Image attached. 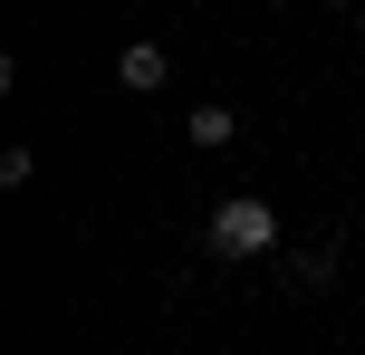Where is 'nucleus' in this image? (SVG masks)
I'll use <instances>...</instances> for the list:
<instances>
[{
  "label": "nucleus",
  "instance_id": "1",
  "mask_svg": "<svg viewBox=\"0 0 365 355\" xmlns=\"http://www.w3.org/2000/svg\"><path fill=\"white\" fill-rule=\"evenodd\" d=\"M212 260H269L279 250V211L259 202V192H231V202H212Z\"/></svg>",
  "mask_w": 365,
  "mask_h": 355
},
{
  "label": "nucleus",
  "instance_id": "2",
  "mask_svg": "<svg viewBox=\"0 0 365 355\" xmlns=\"http://www.w3.org/2000/svg\"><path fill=\"white\" fill-rule=\"evenodd\" d=\"M164 77H173V58L154 48V38H125V48H115V87L125 96H164Z\"/></svg>",
  "mask_w": 365,
  "mask_h": 355
},
{
  "label": "nucleus",
  "instance_id": "3",
  "mask_svg": "<svg viewBox=\"0 0 365 355\" xmlns=\"http://www.w3.org/2000/svg\"><path fill=\"white\" fill-rule=\"evenodd\" d=\"M182 134L212 154V144H231V134H240V115H231V106H192V115H182Z\"/></svg>",
  "mask_w": 365,
  "mask_h": 355
},
{
  "label": "nucleus",
  "instance_id": "4",
  "mask_svg": "<svg viewBox=\"0 0 365 355\" xmlns=\"http://www.w3.org/2000/svg\"><path fill=\"white\" fill-rule=\"evenodd\" d=\"M336 10H346V0H336Z\"/></svg>",
  "mask_w": 365,
  "mask_h": 355
}]
</instances>
